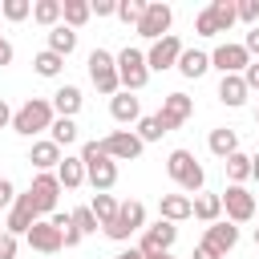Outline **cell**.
Here are the masks:
<instances>
[{"label":"cell","mask_w":259,"mask_h":259,"mask_svg":"<svg viewBox=\"0 0 259 259\" xmlns=\"http://www.w3.org/2000/svg\"><path fill=\"white\" fill-rule=\"evenodd\" d=\"M61 190H65V186L57 182V174H32V182H28V194H32V202H36L40 219H53V214H57Z\"/></svg>","instance_id":"9"},{"label":"cell","mask_w":259,"mask_h":259,"mask_svg":"<svg viewBox=\"0 0 259 259\" xmlns=\"http://www.w3.org/2000/svg\"><path fill=\"white\" fill-rule=\"evenodd\" d=\"M77 49V28H69V24H57V28H49V53H57V57H69Z\"/></svg>","instance_id":"27"},{"label":"cell","mask_w":259,"mask_h":259,"mask_svg":"<svg viewBox=\"0 0 259 259\" xmlns=\"http://www.w3.org/2000/svg\"><path fill=\"white\" fill-rule=\"evenodd\" d=\"M12 202H16V186L8 178H0V210H12Z\"/></svg>","instance_id":"42"},{"label":"cell","mask_w":259,"mask_h":259,"mask_svg":"<svg viewBox=\"0 0 259 259\" xmlns=\"http://www.w3.org/2000/svg\"><path fill=\"white\" fill-rule=\"evenodd\" d=\"M247 65H251V53L243 49V40H239V45L227 40V45H219V49L210 53V69H219L223 77H243Z\"/></svg>","instance_id":"8"},{"label":"cell","mask_w":259,"mask_h":259,"mask_svg":"<svg viewBox=\"0 0 259 259\" xmlns=\"http://www.w3.org/2000/svg\"><path fill=\"white\" fill-rule=\"evenodd\" d=\"M12 113H16V109H8V101L0 97V130H4V125H12Z\"/></svg>","instance_id":"49"},{"label":"cell","mask_w":259,"mask_h":259,"mask_svg":"<svg viewBox=\"0 0 259 259\" xmlns=\"http://www.w3.org/2000/svg\"><path fill=\"white\" fill-rule=\"evenodd\" d=\"M255 121H259V109H255Z\"/></svg>","instance_id":"55"},{"label":"cell","mask_w":259,"mask_h":259,"mask_svg":"<svg viewBox=\"0 0 259 259\" xmlns=\"http://www.w3.org/2000/svg\"><path fill=\"white\" fill-rule=\"evenodd\" d=\"M85 69H89V81H93V89L101 93V97H117L121 93V77H117V53H109V49H93L89 53V61H85Z\"/></svg>","instance_id":"4"},{"label":"cell","mask_w":259,"mask_h":259,"mask_svg":"<svg viewBox=\"0 0 259 259\" xmlns=\"http://www.w3.org/2000/svg\"><path fill=\"white\" fill-rule=\"evenodd\" d=\"M113 259H146V255H142V251H138V247H125V251H117V255H113Z\"/></svg>","instance_id":"50"},{"label":"cell","mask_w":259,"mask_h":259,"mask_svg":"<svg viewBox=\"0 0 259 259\" xmlns=\"http://www.w3.org/2000/svg\"><path fill=\"white\" fill-rule=\"evenodd\" d=\"M243 81H247V89H259V61H251V65H247Z\"/></svg>","instance_id":"46"},{"label":"cell","mask_w":259,"mask_h":259,"mask_svg":"<svg viewBox=\"0 0 259 259\" xmlns=\"http://www.w3.org/2000/svg\"><path fill=\"white\" fill-rule=\"evenodd\" d=\"M40 219V210H36V202H32V194L24 190V194H16V202H12V210H8V219H4V231L8 235H28L32 231V223Z\"/></svg>","instance_id":"13"},{"label":"cell","mask_w":259,"mask_h":259,"mask_svg":"<svg viewBox=\"0 0 259 259\" xmlns=\"http://www.w3.org/2000/svg\"><path fill=\"white\" fill-rule=\"evenodd\" d=\"M174 243H178V227H174V223H166V219H158L154 227H146V231H142L138 251H142V255H162V251H170Z\"/></svg>","instance_id":"15"},{"label":"cell","mask_w":259,"mask_h":259,"mask_svg":"<svg viewBox=\"0 0 259 259\" xmlns=\"http://www.w3.org/2000/svg\"><path fill=\"white\" fill-rule=\"evenodd\" d=\"M61 12H65V0H36L32 4V20L45 24V28H57L61 24Z\"/></svg>","instance_id":"28"},{"label":"cell","mask_w":259,"mask_h":259,"mask_svg":"<svg viewBox=\"0 0 259 259\" xmlns=\"http://www.w3.org/2000/svg\"><path fill=\"white\" fill-rule=\"evenodd\" d=\"M16 251H20V239L8 235V231H0V259H16Z\"/></svg>","instance_id":"41"},{"label":"cell","mask_w":259,"mask_h":259,"mask_svg":"<svg viewBox=\"0 0 259 259\" xmlns=\"http://www.w3.org/2000/svg\"><path fill=\"white\" fill-rule=\"evenodd\" d=\"M247 81L243 77H223L219 81V101L227 105V109H239V105H247Z\"/></svg>","instance_id":"25"},{"label":"cell","mask_w":259,"mask_h":259,"mask_svg":"<svg viewBox=\"0 0 259 259\" xmlns=\"http://www.w3.org/2000/svg\"><path fill=\"white\" fill-rule=\"evenodd\" d=\"M0 8H4V0H0Z\"/></svg>","instance_id":"56"},{"label":"cell","mask_w":259,"mask_h":259,"mask_svg":"<svg viewBox=\"0 0 259 259\" xmlns=\"http://www.w3.org/2000/svg\"><path fill=\"white\" fill-rule=\"evenodd\" d=\"M146 259H174V255H170V251H162V255H146Z\"/></svg>","instance_id":"52"},{"label":"cell","mask_w":259,"mask_h":259,"mask_svg":"<svg viewBox=\"0 0 259 259\" xmlns=\"http://www.w3.org/2000/svg\"><path fill=\"white\" fill-rule=\"evenodd\" d=\"M69 214H73V227H77L81 235H97L101 223H97V214H93L89 206H77V210H69Z\"/></svg>","instance_id":"37"},{"label":"cell","mask_w":259,"mask_h":259,"mask_svg":"<svg viewBox=\"0 0 259 259\" xmlns=\"http://www.w3.org/2000/svg\"><path fill=\"white\" fill-rule=\"evenodd\" d=\"M158 219H166V223H186V219H194V198L190 194H162L158 198Z\"/></svg>","instance_id":"18"},{"label":"cell","mask_w":259,"mask_h":259,"mask_svg":"<svg viewBox=\"0 0 259 259\" xmlns=\"http://www.w3.org/2000/svg\"><path fill=\"white\" fill-rule=\"evenodd\" d=\"M194 219L198 223H219L223 219V194H210V190H202V194H194Z\"/></svg>","instance_id":"26"},{"label":"cell","mask_w":259,"mask_h":259,"mask_svg":"<svg viewBox=\"0 0 259 259\" xmlns=\"http://www.w3.org/2000/svg\"><path fill=\"white\" fill-rule=\"evenodd\" d=\"M69 219H73V214H69ZM81 239H85V235H81V231L69 223V227H65V247H81Z\"/></svg>","instance_id":"45"},{"label":"cell","mask_w":259,"mask_h":259,"mask_svg":"<svg viewBox=\"0 0 259 259\" xmlns=\"http://www.w3.org/2000/svg\"><path fill=\"white\" fill-rule=\"evenodd\" d=\"M101 150H105L113 162H134V158H142L146 142H142L134 130H113V134H105V138H101Z\"/></svg>","instance_id":"10"},{"label":"cell","mask_w":259,"mask_h":259,"mask_svg":"<svg viewBox=\"0 0 259 259\" xmlns=\"http://www.w3.org/2000/svg\"><path fill=\"white\" fill-rule=\"evenodd\" d=\"M81 162H85V182H89L97 194H109V190L117 186V162L101 150L97 138L81 146Z\"/></svg>","instance_id":"1"},{"label":"cell","mask_w":259,"mask_h":259,"mask_svg":"<svg viewBox=\"0 0 259 259\" xmlns=\"http://www.w3.org/2000/svg\"><path fill=\"white\" fill-rule=\"evenodd\" d=\"M223 170H227V178H231V186H243L247 178H251V154H231L227 162H223Z\"/></svg>","instance_id":"29"},{"label":"cell","mask_w":259,"mask_h":259,"mask_svg":"<svg viewBox=\"0 0 259 259\" xmlns=\"http://www.w3.org/2000/svg\"><path fill=\"white\" fill-rule=\"evenodd\" d=\"M24 239H28V247L40 251V255H57V251L65 247V235H61V227H53V219H36Z\"/></svg>","instance_id":"16"},{"label":"cell","mask_w":259,"mask_h":259,"mask_svg":"<svg viewBox=\"0 0 259 259\" xmlns=\"http://www.w3.org/2000/svg\"><path fill=\"white\" fill-rule=\"evenodd\" d=\"M117 77H121V89H125V93H142V89H146V81H150L146 53L125 45V49L117 53Z\"/></svg>","instance_id":"5"},{"label":"cell","mask_w":259,"mask_h":259,"mask_svg":"<svg viewBox=\"0 0 259 259\" xmlns=\"http://www.w3.org/2000/svg\"><path fill=\"white\" fill-rule=\"evenodd\" d=\"M138 231H146V206H142L138 198H125L121 210H117V219L105 227V235H109L113 243H130Z\"/></svg>","instance_id":"6"},{"label":"cell","mask_w":259,"mask_h":259,"mask_svg":"<svg viewBox=\"0 0 259 259\" xmlns=\"http://www.w3.org/2000/svg\"><path fill=\"white\" fill-rule=\"evenodd\" d=\"M190 113H194V97H186V93H166V97H162V109H158V121H162V130L170 134V130H178L182 121H190Z\"/></svg>","instance_id":"14"},{"label":"cell","mask_w":259,"mask_h":259,"mask_svg":"<svg viewBox=\"0 0 259 259\" xmlns=\"http://www.w3.org/2000/svg\"><path fill=\"white\" fill-rule=\"evenodd\" d=\"M61 146L57 142H49V138H40V142H32V150H28V166L36 170V174H57V166H61Z\"/></svg>","instance_id":"17"},{"label":"cell","mask_w":259,"mask_h":259,"mask_svg":"<svg viewBox=\"0 0 259 259\" xmlns=\"http://www.w3.org/2000/svg\"><path fill=\"white\" fill-rule=\"evenodd\" d=\"M49 142H57L61 150L73 146V142H77V121H73V117H57L53 130H49Z\"/></svg>","instance_id":"34"},{"label":"cell","mask_w":259,"mask_h":259,"mask_svg":"<svg viewBox=\"0 0 259 259\" xmlns=\"http://www.w3.org/2000/svg\"><path fill=\"white\" fill-rule=\"evenodd\" d=\"M182 40L170 32V36H162V40H154L150 49H146V65H150V73H166V69H178V57H182Z\"/></svg>","instance_id":"11"},{"label":"cell","mask_w":259,"mask_h":259,"mask_svg":"<svg viewBox=\"0 0 259 259\" xmlns=\"http://www.w3.org/2000/svg\"><path fill=\"white\" fill-rule=\"evenodd\" d=\"M57 182H61L65 190L85 186V162H81V154H65V158H61V166H57Z\"/></svg>","instance_id":"22"},{"label":"cell","mask_w":259,"mask_h":259,"mask_svg":"<svg viewBox=\"0 0 259 259\" xmlns=\"http://www.w3.org/2000/svg\"><path fill=\"white\" fill-rule=\"evenodd\" d=\"M235 8H239V20L243 24H259V0H235Z\"/></svg>","instance_id":"40"},{"label":"cell","mask_w":259,"mask_h":259,"mask_svg":"<svg viewBox=\"0 0 259 259\" xmlns=\"http://www.w3.org/2000/svg\"><path fill=\"white\" fill-rule=\"evenodd\" d=\"M49 101H53V113H57V117H77V113H81V105H85L81 89H77V85H69V81H65V85H57V93H53Z\"/></svg>","instance_id":"20"},{"label":"cell","mask_w":259,"mask_h":259,"mask_svg":"<svg viewBox=\"0 0 259 259\" xmlns=\"http://www.w3.org/2000/svg\"><path fill=\"white\" fill-rule=\"evenodd\" d=\"M12 57H16V53H12V45L0 36V69H4V65H12Z\"/></svg>","instance_id":"48"},{"label":"cell","mask_w":259,"mask_h":259,"mask_svg":"<svg viewBox=\"0 0 259 259\" xmlns=\"http://www.w3.org/2000/svg\"><path fill=\"white\" fill-rule=\"evenodd\" d=\"M190 259H223V255H219V251H214V247H210V243H198V247H194V255H190Z\"/></svg>","instance_id":"47"},{"label":"cell","mask_w":259,"mask_h":259,"mask_svg":"<svg viewBox=\"0 0 259 259\" xmlns=\"http://www.w3.org/2000/svg\"><path fill=\"white\" fill-rule=\"evenodd\" d=\"M93 12L97 16H117V0H93Z\"/></svg>","instance_id":"44"},{"label":"cell","mask_w":259,"mask_h":259,"mask_svg":"<svg viewBox=\"0 0 259 259\" xmlns=\"http://www.w3.org/2000/svg\"><path fill=\"white\" fill-rule=\"evenodd\" d=\"M142 16H146V0H117V20L121 24H142Z\"/></svg>","instance_id":"35"},{"label":"cell","mask_w":259,"mask_h":259,"mask_svg":"<svg viewBox=\"0 0 259 259\" xmlns=\"http://www.w3.org/2000/svg\"><path fill=\"white\" fill-rule=\"evenodd\" d=\"M194 32H198V36H219V24H214L210 8H202V12L194 16Z\"/></svg>","instance_id":"39"},{"label":"cell","mask_w":259,"mask_h":259,"mask_svg":"<svg viewBox=\"0 0 259 259\" xmlns=\"http://www.w3.org/2000/svg\"><path fill=\"white\" fill-rule=\"evenodd\" d=\"M93 16V4L89 0H65V12H61V24H69V28H81L85 20Z\"/></svg>","instance_id":"31"},{"label":"cell","mask_w":259,"mask_h":259,"mask_svg":"<svg viewBox=\"0 0 259 259\" xmlns=\"http://www.w3.org/2000/svg\"><path fill=\"white\" fill-rule=\"evenodd\" d=\"M251 178H255V182H259V150H255V154H251Z\"/></svg>","instance_id":"51"},{"label":"cell","mask_w":259,"mask_h":259,"mask_svg":"<svg viewBox=\"0 0 259 259\" xmlns=\"http://www.w3.org/2000/svg\"><path fill=\"white\" fill-rule=\"evenodd\" d=\"M206 146H210V154L214 158H231V154H239V134L231 130V125H219V130H210V138H206Z\"/></svg>","instance_id":"24"},{"label":"cell","mask_w":259,"mask_h":259,"mask_svg":"<svg viewBox=\"0 0 259 259\" xmlns=\"http://www.w3.org/2000/svg\"><path fill=\"white\" fill-rule=\"evenodd\" d=\"M0 16H4V20H12V24H20V20H28V16H32V0H4Z\"/></svg>","instance_id":"36"},{"label":"cell","mask_w":259,"mask_h":259,"mask_svg":"<svg viewBox=\"0 0 259 259\" xmlns=\"http://www.w3.org/2000/svg\"><path fill=\"white\" fill-rule=\"evenodd\" d=\"M109 117H113L117 125H134V121H142V101L121 89L117 97H109Z\"/></svg>","instance_id":"21"},{"label":"cell","mask_w":259,"mask_h":259,"mask_svg":"<svg viewBox=\"0 0 259 259\" xmlns=\"http://www.w3.org/2000/svg\"><path fill=\"white\" fill-rule=\"evenodd\" d=\"M166 174L178 182L182 194H202V186H206V170L198 166V158L190 150H170L166 154Z\"/></svg>","instance_id":"3"},{"label":"cell","mask_w":259,"mask_h":259,"mask_svg":"<svg viewBox=\"0 0 259 259\" xmlns=\"http://www.w3.org/2000/svg\"><path fill=\"white\" fill-rule=\"evenodd\" d=\"M255 214H259V198H255Z\"/></svg>","instance_id":"54"},{"label":"cell","mask_w":259,"mask_h":259,"mask_svg":"<svg viewBox=\"0 0 259 259\" xmlns=\"http://www.w3.org/2000/svg\"><path fill=\"white\" fill-rule=\"evenodd\" d=\"M170 24H174V8L162 4V0H150V4H146V16H142V24H138V36H146V40L154 45V40L170 36Z\"/></svg>","instance_id":"7"},{"label":"cell","mask_w":259,"mask_h":259,"mask_svg":"<svg viewBox=\"0 0 259 259\" xmlns=\"http://www.w3.org/2000/svg\"><path fill=\"white\" fill-rule=\"evenodd\" d=\"M243 49L251 53V61H259V24H255V28H251V32L243 36Z\"/></svg>","instance_id":"43"},{"label":"cell","mask_w":259,"mask_h":259,"mask_svg":"<svg viewBox=\"0 0 259 259\" xmlns=\"http://www.w3.org/2000/svg\"><path fill=\"white\" fill-rule=\"evenodd\" d=\"M53 121H57L53 101H49V97H28V101L12 113V134H20V138H36V134L53 130Z\"/></svg>","instance_id":"2"},{"label":"cell","mask_w":259,"mask_h":259,"mask_svg":"<svg viewBox=\"0 0 259 259\" xmlns=\"http://www.w3.org/2000/svg\"><path fill=\"white\" fill-rule=\"evenodd\" d=\"M89 210L97 214V223H101V231L117 219V210H121V202L113 198V194H93V202H89Z\"/></svg>","instance_id":"30"},{"label":"cell","mask_w":259,"mask_h":259,"mask_svg":"<svg viewBox=\"0 0 259 259\" xmlns=\"http://www.w3.org/2000/svg\"><path fill=\"white\" fill-rule=\"evenodd\" d=\"M32 69H36L40 77H61V69H65V57H57V53L40 49V53L32 57Z\"/></svg>","instance_id":"33"},{"label":"cell","mask_w":259,"mask_h":259,"mask_svg":"<svg viewBox=\"0 0 259 259\" xmlns=\"http://www.w3.org/2000/svg\"><path fill=\"white\" fill-rule=\"evenodd\" d=\"M206 8H210V16H214V24H219V32H227V28H235V20H239V8H235V0H210Z\"/></svg>","instance_id":"32"},{"label":"cell","mask_w":259,"mask_h":259,"mask_svg":"<svg viewBox=\"0 0 259 259\" xmlns=\"http://www.w3.org/2000/svg\"><path fill=\"white\" fill-rule=\"evenodd\" d=\"M206 69H210V53H202V49H182V57H178V73H182L186 81H198Z\"/></svg>","instance_id":"23"},{"label":"cell","mask_w":259,"mask_h":259,"mask_svg":"<svg viewBox=\"0 0 259 259\" xmlns=\"http://www.w3.org/2000/svg\"><path fill=\"white\" fill-rule=\"evenodd\" d=\"M202 243H210L219 255H227V251H235V247H239V227H235L231 219H219V223H210V227H206Z\"/></svg>","instance_id":"19"},{"label":"cell","mask_w":259,"mask_h":259,"mask_svg":"<svg viewBox=\"0 0 259 259\" xmlns=\"http://www.w3.org/2000/svg\"><path fill=\"white\" fill-rule=\"evenodd\" d=\"M0 231H4V223H0Z\"/></svg>","instance_id":"57"},{"label":"cell","mask_w":259,"mask_h":259,"mask_svg":"<svg viewBox=\"0 0 259 259\" xmlns=\"http://www.w3.org/2000/svg\"><path fill=\"white\" fill-rule=\"evenodd\" d=\"M255 247H259V227H255Z\"/></svg>","instance_id":"53"},{"label":"cell","mask_w":259,"mask_h":259,"mask_svg":"<svg viewBox=\"0 0 259 259\" xmlns=\"http://www.w3.org/2000/svg\"><path fill=\"white\" fill-rule=\"evenodd\" d=\"M223 214L239 227V223H251L255 219V194L247 186H227L223 190Z\"/></svg>","instance_id":"12"},{"label":"cell","mask_w":259,"mask_h":259,"mask_svg":"<svg viewBox=\"0 0 259 259\" xmlns=\"http://www.w3.org/2000/svg\"><path fill=\"white\" fill-rule=\"evenodd\" d=\"M134 134H138L142 142H158V138H162L166 130H162V121H158V113H150V117H142V121H138V130H134Z\"/></svg>","instance_id":"38"}]
</instances>
